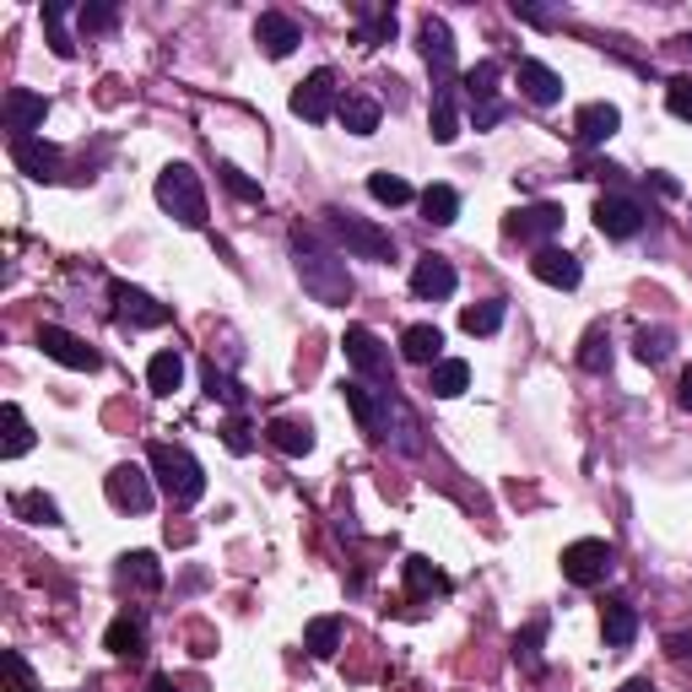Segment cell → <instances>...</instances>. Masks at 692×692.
Here are the masks:
<instances>
[{
  "label": "cell",
  "mask_w": 692,
  "mask_h": 692,
  "mask_svg": "<svg viewBox=\"0 0 692 692\" xmlns=\"http://www.w3.org/2000/svg\"><path fill=\"white\" fill-rule=\"evenodd\" d=\"M293 254H298V282H304V293L315 304H325V309L352 304V271L330 244H319L309 228H293Z\"/></svg>",
  "instance_id": "1"
},
{
  "label": "cell",
  "mask_w": 692,
  "mask_h": 692,
  "mask_svg": "<svg viewBox=\"0 0 692 692\" xmlns=\"http://www.w3.org/2000/svg\"><path fill=\"white\" fill-rule=\"evenodd\" d=\"M146 465H152L157 487L168 493L174 508H189L206 498V471H200V460H195L189 449H179V443H152V449H146Z\"/></svg>",
  "instance_id": "2"
},
{
  "label": "cell",
  "mask_w": 692,
  "mask_h": 692,
  "mask_svg": "<svg viewBox=\"0 0 692 692\" xmlns=\"http://www.w3.org/2000/svg\"><path fill=\"white\" fill-rule=\"evenodd\" d=\"M157 206L179 222V228H206V189L189 163H168L157 174Z\"/></svg>",
  "instance_id": "3"
},
{
  "label": "cell",
  "mask_w": 692,
  "mask_h": 692,
  "mask_svg": "<svg viewBox=\"0 0 692 692\" xmlns=\"http://www.w3.org/2000/svg\"><path fill=\"white\" fill-rule=\"evenodd\" d=\"M330 217V233H336V244L352 254V260H378V265H389L395 260V239L369 222V217H352V211H325Z\"/></svg>",
  "instance_id": "4"
},
{
  "label": "cell",
  "mask_w": 692,
  "mask_h": 692,
  "mask_svg": "<svg viewBox=\"0 0 692 692\" xmlns=\"http://www.w3.org/2000/svg\"><path fill=\"white\" fill-rule=\"evenodd\" d=\"M341 347H347V363H352V369L363 374V384L395 389V369H389V352H384V341H378L369 325H347Z\"/></svg>",
  "instance_id": "5"
},
{
  "label": "cell",
  "mask_w": 692,
  "mask_h": 692,
  "mask_svg": "<svg viewBox=\"0 0 692 692\" xmlns=\"http://www.w3.org/2000/svg\"><path fill=\"white\" fill-rule=\"evenodd\" d=\"M612 541H595V536H584V541H573V547H563V579L568 584H601L606 573H612Z\"/></svg>",
  "instance_id": "6"
},
{
  "label": "cell",
  "mask_w": 692,
  "mask_h": 692,
  "mask_svg": "<svg viewBox=\"0 0 692 692\" xmlns=\"http://www.w3.org/2000/svg\"><path fill=\"white\" fill-rule=\"evenodd\" d=\"M336 109H341V98H336V70H309V76L293 87V114H298V120L325 125Z\"/></svg>",
  "instance_id": "7"
},
{
  "label": "cell",
  "mask_w": 692,
  "mask_h": 692,
  "mask_svg": "<svg viewBox=\"0 0 692 692\" xmlns=\"http://www.w3.org/2000/svg\"><path fill=\"white\" fill-rule=\"evenodd\" d=\"M39 347H44V358H55L70 374H98V369H103V358H98L81 336L61 330V325H39Z\"/></svg>",
  "instance_id": "8"
},
{
  "label": "cell",
  "mask_w": 692,
  "mask_h": 692,
  "mask_svg": "<svg viewBox=\"0 0 692 692\" xmlns=\"http://www.w3.org/2000/svg\"><path fill=\"white\" fill-rule=\"evenodd\" d=\"M504 233L508 239H519V244H541V250H547V239L563 233V206H552V200L519 206L514 217H504Z\"/></svg>",
  "instance_id": "9"
},
{
  "label": "cell",
  "mask_w": 692,
  "mask_h": 692,
  "mask_svg": "<svg viewBox=\"0 0 692 692\" xmlns=\"http://www.w3.org/2000/svg\"><path fill=\"white\" fill-rule=\"evenodd\" d=\"M109 298H114L120 325H135V330H157V325H168V309H163L157 298H146L141 287H130V282H114Z\"/></svg>",
  "instance_id": "10"
},
{
  "label": "cell",
  "mask_w": 692,
  "mask_h": 692,
  "mask_svg": "<svg viewBox=\"0 0 692 692\" xmlns=\"http://www.w3.org/2000/svg\"><path fill=\"white\" fill-rule=\"evenodd\" d=\"M6 130H11V141H22V135H33V130H44L50 120V98L44 92H28V87H11L6 92Z\"/></svg>",
  "instance_id": "11"
},
{
  "label": "cell",
  "mask_w": 692,
  "mask_h": 692,
  "mask_svg": "<svg viewBox=\"0 0 692 692\" xmlns=\"http://www.w3.org/2000/svg\"><path fill=\"white\" fill-rule=\"evenodd\" d=\"M644 206L633 200V195H601L595 200V228L606 233V239H633L638 228H644Z\"/></svg>",
  "instance_id": "12"
},
{
  "label": "cell",
  "mask_w": 692,
  "mask_h": 692,
  "mask_svg": "<svg viewBox=\"0 0 692 692\" xmlns=\"http://www.w3.org/2000/svg\"><path fill=\"white\" fill-rule=\"evenodd\" d=\"M254 44L265 50V61H287V55L304 44V28H298L293 17H282V11H260V22H254Z\"/></svg>",
  "instance_id": "13"
},
{
  "label": "cell",
  "mask_w": 692,
  "mask_h": 692,
  "mask_svg": "<svg viewBox=\"0 0 692 692\" xmlns=\"http://www.w3.org/2000/svg\"><path fill=\"white\" fill-rule=\"evenodd\" d=\"M11 163H17L28 179H39V185H55V179H61V152H55L44 135H22V141H11Z\"/></svg>",
  "instance_id": "14"
},
{
  "label": "cell",
  "mask_w": 692,
  "mask_h": 692,
  "mask_svg": "<svg viewBox=\"0 0 692 692\" xmlns=\"http://www.w3.org/2000/svg\"><path fill=\"white\" fill-rule=\"evenodd\" d=\"M103 487H109V504L125 508V514H146L152 508V476L141 465H114Z\"/></svg>",
  "instance_id": "15"
},
{
  "label": "cell",
  "mask_w": 692,
  "mask_h": 692,
  "mask_svg": "<svg viewBox=\"0 0 692 692\" xmlns=\"http://www.w3.org/2000/svg\"><path fill=\"white\" fill-rule=\"evenodd\" d=\"M514 81H519V92H525L536 109H552V103L563 98V76L547 61H519L514 65Z\"/></svg>",
  "instance_id": "16"
},
{
  "label": "cell",
  "mask_w": 692,
  "mask_h": 692,
  "mask_svg": "<svg viewBox=\"0 0 692 692\" xmlns=\"http://www.w3.org/2000/svg\"><path fill=\"white\" fill-rule=\"evenodd\" d=\"M454 265L443 260V254H422L417 265H411V293L422 298V304H439V298H449L454 293Z\"/></svg>",
  "instance_id": "17"
},
{
  "label": "cell",
  "mask_w": 692,
  "mask_h": 692,
  "mask_svg": "<svg viewBox=\"0 0 692 692\" xmlns=\"http://www.w3.org/2000/svg\"><path fill=\"white\" fill-rule=\"evenodd\" d=\"M417 39H422V61L433 65V81H449V76H454V39H449V22H443V17H422Z\"/></svg>",
  "instance_id": "18"
},
{
  "label": "cell",
  "mask_w": 692,
  "mask_h": 692,
  "mask_svg": "<svg viewBox=\"0 0 692 692\" xmlns=\"http://www.w3.org/2000/svg\"><path fill=\"white\" fill-rule=\"evenodd\" d=\"M617 130H623V114H617V103H606V98H601V103H584V109L573 114V135H579L584 146H606Z\"/></svg>",
  "instance_id": "19"
},
{
  "label": "cell",
  "mask_w": 692,
  "mask_h": 692,
  "mask_svg": "<svg viewBox=\"0 0 692 692\" xmlns=\"http://www.w3.org/2000/svg\"><path fill=\"white\" fill-rule=\"evenodd\" d=\"M530 271H536V282L563 287V293H573V287H579V276H584V271H579V260H573L568 250H552V244H547V250H536Z\"/></svg>",
  "instance_id": "20"
},
{
  "label": "cell",
  "mask_w": 692,
  "mask_h": 692,
  "mask_svg": "<svg viewBox=\"0 0 692 692\" xmlns=\"http://www.w3.org/2000/svg\"><path fill=\"white\" fill-rule=\"evenodd\" d=\"M428 130H433V141H439V146H449V141L460 135V103H454V81H433Z\"/></svg>",
  "instance_id": "21"
},
{
  "label": "cell",
  "mask_w": 692,
  "mask_h": 692,
  "mask_svg": "<svg viewBox=\"0 0 692 692\" xmlns=\"http://www.w3.org/2000/svg\"><path fill=\"white\" fill-rule=\"evenodd\" d=\"M265 443H271L276 454H287V460H304V454L315 449V428H309V422H293V417H276V422H265Z\"/></svg>",
  "instance_id": "22"
},
{
  "label": "cell",
  "mask_w": 692,
  "mask_h": 692,
  "mask_svg": "<svg viewBox=\"0 0 692 692\" xmlns=\"http://www.w3.org/2000/svg\"><path fill=\"white\" fill-rule=\"evenodd\" d=\"M103 649L109 655H120V660H135V655H146V623L135 617V612H120L109 633H103Z\"/></svg>",
  "instance_id": "23"
},
{
  "label": "cell",
  "mask_w": 692,
  "mask_h": 692,
  "mask_svg": "<svg viewBox=\"0 0 692 692\" xmlns=\"http://www.w3.org/2000/svg\"><path fill=\"white\" fill-rule=\"evenodd\" d=\"M439 347H443V330L439 325H406L400 330V358L406 363H439Z\"/></svg>",
  "instance_id": "24"
},
{
  "label": "cell",
  "mask_w": 692,
  "mask_h": 692,
  "mask_svg": "<svg viewBox=\"0 0 692 692\" xmlns=\"http://www.w3.org/2000/svg\"><path fill=\"white\" fill-rule=\"evenodd\" d=\"M336 120L352 130V135H374L378 130V98H369V92H347L341 109H336Z\"/></svg>",
  "instance_id": "25"
},
{
  "label": "cell",
  "mask_w": 692,
  "mask_h": 692,
  "mask_svg": "<svg viewBox=\"0 0 692 692\" xmlns=\"http://www.w3.org/2000/svg\"><path fill=\"white\" fill-rule=\"evenodd\" d=\"M601 628H606V644H612V649H628L633 638H638V612H633L628 601H606V606H601Z\"/></svg>",
  "instance_id": "26"
},
{
  "label": "cell",
  "mask_w": 692,
  "mask_h": 692,
  "mask_svg": "<svg viewBox=\"0 0 692 692\" xmlns=\"http://www.w3.org/2000/svg\"><path fill=\"white\" fill-rule=\"evenodd\" d=\"M0 422H6V443H0V454H6V460H22V454L33 449V428H28L22 406L6 400V406H0Z\"/></svg>",
  "instance_id": "27"
},
{
  "label": "cell",
  "mask_w": 692,
  "mask_h": 692,
  "mask_svg": "<svg viewBox=\"0 0 692 692\" xmlns=\"http://www.w3.org/2000/svg\"><path fill=\"white\" fill-rule=\"evenodd\" d=\"M120 584H130V590H157V584H163V563H157L152 552H125V558H120Z\"/></svg>",
  "instance_id": "28"
},
{
  "label": "cell",
  "mask_w": 692,
  "mask_h": 692,
  "mask_svg": "<svg viewBox=\"0 0 692 692\" xmlns=\"http://www.w3.org/2000/svg\"><path fill=\"white\" fill-rule=\"evenodd\" d=\"M465 98H471V109L498 103V61H476L465 70Z\"/></svg>",
  "instance_id": "29"
},
{
  "label": "cell",
  "mask_w": 692,
  "mask_h": 692,
  "mask_svg": "<svg viewBox=\"0 0 692 692\" xmlns=\"http://www.w3.org/2000/svg\"><path fill=\"white\" fill-rule=\"evenodd\" d=\"M465 384H471V363H460V358H439V363H433V378H428V389H433L439 400H454V395H465Z\"/></svg>",
  "instance_id": "30"
},
{
  "label": "cell",
  "mask_w": 692,
  "mask_h": 692,
  "mask_svg": "<svg viewBox=\"0 0 692 692\" xmlns=\"http://www.w3.org/2000/svg\"><path fill=\"white\" fill-rule=\"evenodd\" d=\"M146 384H152V395H174L185 384V358L179 352H157L146 363Z\"/></svg>",
  "instance_id": "31"
},
{
  "label": "cell",
  "mask_w": 692,
  "mask_h": 692,
  "mask_svg": "<svg viewBox=\"0 0 692 692\" xmlns=\"http://www.w3.org/2000/svg\"><path fill=\"white\" fill-rule=\"evenodd\" d=\"M504 315H508V304H504V298H487V304H471V309L460 315V330H465V336H493V330H504Z\"/></svg>",
  "instance_id": "32"
},
{
  "label": "cell",
  "mask_w": 692,
  "mask_h": 692,
  "mask_svg": "<svg viewBox=\"0 0 692 692\" xmlns=\"http://www.w3.org/2000/svg\"><path fill=\"white\" fill-rule=\"evenodd\" d=\"M460 217V195L449 185H428L422 189V222H433V228H449Z\"/></svg>",
  "instance_id": "33"
},
{
  "label": "cell",
  "mask_w": 692,
  "mask_h": 692,
  "mask_svg": "<svg viewBox=\"0 0 692 692\" xmlns=\"http://www.w3.org/2000/svg\"><path fill=\"white\" fill-rule=\"evenodd\" d=\"M304 649H309L315 660H330V655L341 649V617H315V623L304 628Z\"/></svg>",
  "instance_id": "34"
},
{
  "label": "cell",
  "mask_w": 692,
  "mask_h": 692,
  "mask_svg": "<svg viewBox=\"0 0 692 692\" xmlns=\"http://www.w3.org/2000/svg\"><path fill=\"white\" fill-rule=\"evenodd\" d=\"M671 347H677V336H671V330H660V325H655V330L644 325V330L633 336V352H638V363H649V369H660V363L671 358Z\"/></svg>",
  "instance_id": "35"
},
{
  "label": "cell",
  "mask_w": 692,
  "mask_h": 692,
  "mask_svg": "<svg viewBox=\"0 0 692 692\" xmlns=\"http://www.w3.org/2000/svg\"><path fill=\"white\" fill-rule=\"evenodd\" d=\"M11 514H17V519H28V525H65L61 504H55V498H44V493H17V498H11Z\"/></svg>",
  "instance_id": "36"
},
{
  "label": "cell",
  "mask_w": 692,
  "mask_h": 692,
  "mask_svg": "<svg viewBox=\"0 0 692 692\" xmlns=\"http://www.w3.org/2000/svg\"><path fill=\"white\" fill-rule=\"evenodd\" d=\"M579 369H584V374H606V369H612V336H606V325H595V330L584 336Z\"/></svg>",
  "instance_id": "37"
},
{
  "label": "cell",
  "mask_w": 692,
  "mask_h": 692,
  "mask_svg": "<svg viewBox=\"0 0 692 692\" xmlns=\"http://www.w3.org/2000/svg\"><path fill=\"white\" fill-rule=\"evenodd\" d=\"M443 584H449V579L433 568V558H406V590H411V595H433Z\"/></svg>",
  "instance_id": "38"
},
{
  "label": "cell",
  "mask_w": 692,
  "mask_h": 692,
  "mask_svg": "<svg viewBox=\"0 0 692 692\" xmlns=\"http://www.w3.org/2000/svg\"><path fill=\"white\" fill-rule=\"evenodd\" d=\"M541 638H547V623H541V617L525 633H514V660H519L525 671H541Z\"/></svg>",
  "instance_id": "39"
},
{
  "label": "cell",
  "mask_w": 692,
  "mask_h": 692,
  "mask_svg": "<svg viewBox=\"0 0 692 692\" xmlns=\"http://www.w3.org/2000/svg\"><path fill=\"white\" fill-rule=\"evenodd\" d=\"M369 195H374L378 206H406V200H411V185H406L400 174H374V179H369Z\"/></svg>",
  "instance_id": "40"
},
{
  "label": "cell",
  "mask_w": 692,
  "mask_h": 692,
  "mask_svg": "<svg viewBox=\"0 0 692 692\" xmlns=\"http://www.w3.org/2000/svg\"><path fill=\"white\" fill-rule=\"evenodd\" d=\"M206 395H211V400H222V406H244V384H239V378H228V374H217V363L206 369Z\"/></svg>",
  "instance_id": "41"
},
{
  "label": "cell",
  "mask_w": 692,
  "mask_h": 692,
  "mask_svg": "<svg viewBox=\"0 0 692 692\" xmlns=\"http://www.w3.org/2000/svg\"><path fill=\"white\" fill-rule=\"evenodd\" d=\"M44 28H50V50L70 61L76 55V44H70V33H65V6H44Z\"/></svg>",
  "instance_id": "42"
},
{
  "label": "cell",
  "mask_w": 692,
  "mask_h": 692,
  "mask_svg": "<svg viewBox=\"0 0 692 692\" xmlns=\"http://www.w3.org/2000/svg\"><path fill=\"white\" fill-rule=\"evenodd\" d=\"M666 103H671L677 120L692 125V76H671V81H666Z\"/></svg>",
  "instance_id": "43"
},
{
  "label": "cell",
  "mask_w": 692,
  "mask_h": 692,
  "mask_svg": "<svg viewBox=\"0 0 692 692\" xmlns=\"http://www.w3.org/2000/svg\"><path fill=\"white\" fill-rule=\"evenodd\" d=\"M76 22H81V33H103V28H114V6H81Z\"/></svg>",
  "instance_id": "44"
},
{
  "label": "cell",
  "mask_w": 692,
  "mask_h": 692,
  "mask_svg": "<svg viewBox=\"0 0 692 692\" xmlns=\"http://www.w3.org/2000/svg\"><path fill=\"white\" fill-rule=\"evenodd\" d=\"M222 443H228V449H233V454H250V449H254V433H250V422H244V417H233V422H228V428H222Z\"/></svg>",
  "instance_id": "45"
},
{
  "label": "cell",
  "mask_w": 692,
  "mask_h": 692,
  "mask_svg": "<svg viewBox=\"0 0 692 692\" xmlns=\"http://www.w3.org/2000/svg\"><path fill=\"white\" fill-rule=\"evenodd\" d=\"M217 174H222V185L233 189V195H239V200H260V185H254V179H244V174H239V168H228V163H222V168H217Z\"/></svg>",
  "instance_id": "46"
},
{
  "label": "cell",
  "mask_w": 692,
  "mask_h": 692,
  "mask_svg": "<svg viewBox=\"0 0 692 692\" xmlns=\"http://www.w3.org/2000/svg\"><path fill=\"white\" fill-rule=\"evenodd\" d=\"M6 671H11V688L17 692H33V671H28V660L17 649H6Z\"/></svg>",
  "instance_id": "47"
},
{
  "label": "cell",
  "mask_w": 692,
  "mask_h": 692,
  "mask_svg": "<svg viewBox=\"0 0 692 692\" xmlns=\"http://www.w3.org/2000/svg\"><path fill=\"white\" fill-rule=\"evenodd\" d=\"M389 39H395V11H384V17H374L363 28V44H389Z\"/></svg>",
  "instance_id": "48"
},
{
  "label": "cell",
  "mask_w": 692,
  "mask_h": 692,
  "mask_svg": "<svg viewBox=\"0 0 692 692\" xmlns=\"http://www.w3.org/2000/svg\"><path fill=\"white\" fill-rule=\"evenodd\" d=\"M514 17H519V22H530V28H552V17H547V11H536V6H525V0H514Z\"/></svg>",
  "instance_id": "49"
},
{
  "label": "cell",
  "mask_w": 692,
  "mask_h": 692,
  "mask_svg": "<svg viewBox=\"0 0 692 692\" xmlns=\"http://www.w3.org/2000/svg\"><path fill=\"white\" fill-rule=\"evenodd\" d=\"M677 400H682V411H692V363H688V374H682V389H677Z\"/></svg>",
  "instance_id": "50"
},
{
  "label": "cell",
  "mask_w": 692,
  "mask_h": 692,
  "mask_svg": "<svg viewBox=\"0 0 692 692\" xmlns=\"http://www.w3.org/2000/svg\"><path fill=\"white\" fill-rule=\"evenodd\" d=\"M671 655H677V660H688V655H692V638H682V633H671Z\"/></svg>",
  "instance_id": "51"
},
{
  "label": "cell",
  "mask_w": 692,
  "mask_h": 692,
  "mask_svg": "<svg viewBox=\"0 0 692 692\" xmlns=\"http://www.w3.org/2000/svg\"><path fill=\"white\" fill-rule=\"evenodd\" d=\"M649 179H655V189H660V195H677V179H671V174H649Z\"/></svg>",
  "instance_id": "52"
},
{
  "label": "cell",
  "mask_w": 692,
  "mask_h": 692,
  "mask_svg": "<svg viewBox=\"0 0 692 692\" xmlns=\"http://www.w3.org/2000/svg\"><path fill=\"white\" fill-rule=\"evenodd\" d=\"M623 692H655V682H649V677H633V682H623Z\"/></svg>",
  "instance_id": "53"
},
{
  "label": "cell",
  "mask_w": 692,
  "mask_h": 692,
  "mask_svg": "<svg viewBox=\"0 0 692 692\" xmlns=\"http://www.w3.org/2000/svg\"><path fill=\"white\" fill-rule=\"evenodd\" d=\"M146 692H174V682H168V677H152V682H146Z\"/></svg>",
  "instance_id": "54"
},
{
  "label": "cell",
  "mask_w": 692,
  "mask_h": 692,
  "mask_svg": "<svg viewBox=\"0 0 692 692\" xmlns=\"http://www.w3.org/2000/svg\"><path fill=\"white\" fill-rule=\"evenodd\" d=\"M682 44H692V39H682Z\"/></svg>",
  "instance_id": "55"
}]
</instances>
